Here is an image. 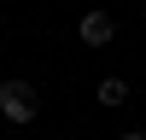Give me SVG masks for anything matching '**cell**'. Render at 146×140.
Returning <instances> with one entry per match:
<instances>
[{"label": "cell", "instance_id": "7a4b0ae2", "mask_svg": "<svg viewBox=\"0 0 146 140\" xmlns=\"http://www.w3.org/2000/svg\"><path fill=\"white\" fill-rule=\"evenodd\" d=\"M76 35H82V47H111V41H117V18H111V12H100V6H94V12H82Z\"/></svg>", "mask_w": 146, "mask_h": 140}, {"label": "cell", "instance_id": "6da1fadb", "mask_svg": "<svg viewBox=\"0 0 146 140\" xmlns=\"http://www.w3.org/2000/svg\"><path fill=\"white\" fill-rule=\"evenodd\" d=\"M35 111H41V93H35L29 82H0V117H6L12 128H29Z\"/></svg>", "mask_w": 146, "mask_h": 140}, {"label": "cell", "instance_id": "3957f363", "mask_svg": "<svg viewBox=\"0 0 146 140\" xmlns=\"http://www.w3.org/2000/svg\"><path fill=\"white\" fill-rule=\"evenodd\" d=\"M94 93H100V105H123V99H129V82H123V76H105Z\"/></svg>", "mask_w": 146, "mask_h": 140}, {"label": "cell", "instance_id": "277c9868", "mask_svg": "<svg viewBox=\"0 0 146 140\" xmlns=\"http://www.w3.org/2000/svg\"><path fill=\"white\" fill-rule=\"evenodd\" d=\"M117 140H146V128H123V134H117Z\"/></svg>", "mask_w": 146, "mask_h": 140}]
</instances>
